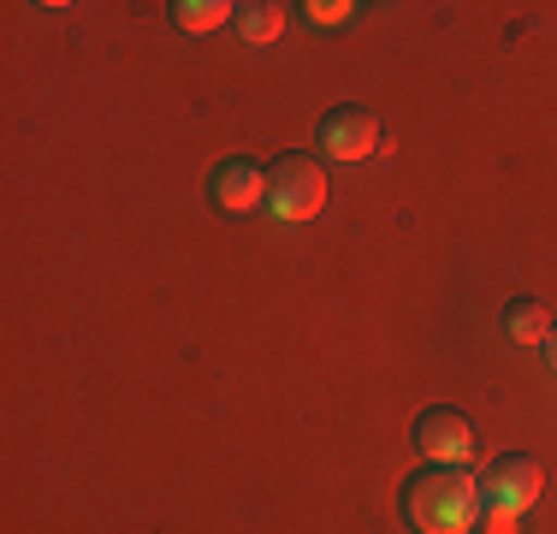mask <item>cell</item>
<instances>
[{
  "mask_svg": "<svg viewBox=\"0 0 557 534\" xmlns=\"http://www.w3.org/2000/svg\"><path fill=\"white\" fill-rule=\"evenodd\" d=\"M237 36L244 43H273L278 31H285V7H268V0H256V7H237Z\"/></svg>",
  "mask_w": 557,
  "mask_h": 534,
  "instance_id": "7",
  "label": "cell"
},
{
  "mask_svg": "<svg viewBox=\"0 0 557 534\" xmlns=\"http://www.w3.org/2000/svg\"><path fill=\"white\" fill-rule=\"evenodd\" d=\"M321 149L333 160H368L380 149V125L362 113V107H338V113H326V125H321Z\"/></svg>",
  "mask_w": 557,
  "mask_h": 534,
  "instance_id": "5",
  "label": "cell"
},
{
  "mask_svg": "<svg viewBox=\"0 0 557 534\" xmlns=\"http://www.w3.org/2000/svg\"><path fill=\"white\" fill-rule=\"evenodd\" d=\"M540 487H546L540 463H528V458H498V463H486V475H481V505L522 517L528 505L540 499Z\"/></svg>",
  "mask_w": 557,
  "mask_h": 534,
  "instance_id": "4",
  "label": "cell"
},
{
  "mask_svg": "<svg viewBox=\"0 0 557 534\" xmlns=\"http://www.w3.org/2000/svg\"><path fill=\"white\" fill-rule=\"evenodd\" d=\"M546 363H552V374H557V327H552V339H546Z\"/></svg>",
  "mask_w": 557,
  "mask_h": 534,
  "instance_id": "12",
  "label": "cell"
},
{
  "mask_svg": "<svg viewBox=\"0 0 557 534\" xmlns=\"http://www.w3.org/2000/svg\"><path fill=\"white\" fill-rule=\"evenodd\" d=\"M416 446L428 451L440 470H469L481 439H474V422L462 416V410H428V416L416 422Z\"/></svg>",
  "mask_w": 557,
  "mask_h": 534,
  "instance_id": "3",
  "label": "cell"
},
{
  "mask_svg": "<svg viewBox=\"0 0 557 534\" xmlns=\"http://www.w3.org/2000/svg\"><path fill=\"white\" fill-rule=\"evenodd\" d=\"M504 327H510V339H516V344H546V339H552V315H546V303H516Z\"/></svg>",
  "mask_w": 557,
  "mask_h": 534,
  "instance_id": "8",
  "label": "cell"
},
{
  "mask_svg": "<svg viewBox=\"0 0 557 534\" xmlns=\"http://www.w3.org/2000/svg\"><path fill=\"white\" fill-rule=\"evenodd\" d=\"M172 19H178V31H214V24L237 19V7H225V0H178Z\"/></svg>",
  "mask_w": 557,
  "mask_h": 534,
  "instance_id": "9",
  "label": "cell"
},
{
  "mask_svg": "<svg viewBox=\"0 0 557 534\" xmlns=\"http://www.w3.org/2000/svg\"><path fill=\"white\" fill-rule=\"evenodd\" d=\"M404 517L416 534H474L481 523V475L469 470H428L409 481Z\"/></svg>",
  "mask_w": 557,
  "mask_h": 534,
  "instance_id": "1",
  "label": "cell"
},
{
  "mask_svg": "<svg viewBox=\"0 0 557 534\" xmlns=\"http://www.w3.org/2000/svg\"><path fill=\"white\" fill-rule=\"evenodd\" d=\"M516 523H522L516 511H493V505H481V523H474V534H516Z\"/></svg>",
  "mask_w": 557,
  "mask_h": 534,
  "instance_id": "10",
  "label": "cell"
},
{
  "mask_svg": "<svg viewBox=\"0 0 557 534\" xmlns=\"http://www.w3.org/2000/svg\"><path fill=\"white\" fill-rule=\"evenodd\" d=\"M326 203V172H321V160H309V155H285L273 167V179H268V208H273V220H314Z\"/></svg>",
  "mask_w": 557,
  "mask_h": 534,
  "instance_id": "2",
  "label": "cell"
},
{
  "mask_svg": "<svg viewBox=\"0 0 557 534\" xmlns=\"http://www.w3.org/2000/svg\"><path fill=\"white\" fill-rule=\"evenodd\" d=\"M309 19H314V24H344V19H350V7H344V0H314Z\"/></svg>",
  "mask_w": 557,
  "mask_h": 534,
  "instance_id": "11",
  "label": "cell"
},
{
  "mask_svg": "<svg viewBox=\"0 0 557 534\" xmlns=\"http://www.w3.org/2000/svg\"><path fill=\"white\" fill-rule=\"evenodd\" d=\"M214 203L232 208V214L268 203V172L249 167V160H232V167H220V172H214Z\"/></svg>",
  "mask_w": 557,
  "mask_h": 534,
  "instance_id": "6",
  "label": "cell"
}]
</instances>
